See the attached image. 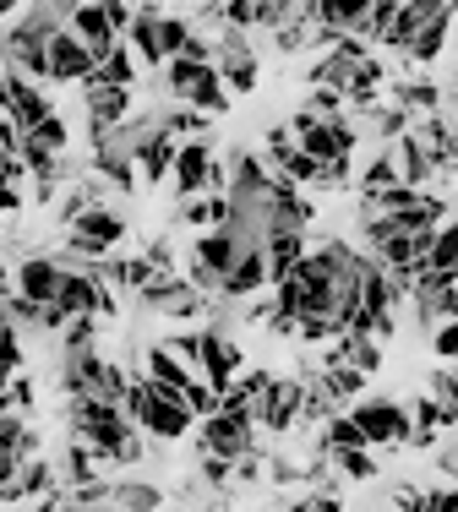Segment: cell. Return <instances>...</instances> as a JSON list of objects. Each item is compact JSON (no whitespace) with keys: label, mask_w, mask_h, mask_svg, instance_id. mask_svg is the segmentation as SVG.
<instances>
[{"label":"cell","mask_w":458,"mask_h":512,"mask_svg":"<svg viewBox=\"0 0 458 512\" xmlns=\"http://www.w3.org/2000/svg\"><path fill=\"white\" fill-rule=\"evenodd\" d=\"M66 420H71V436L88 442L104 463H142V436H137V425L126 420V409H120V404L71 398Z\"/></svg>","instance_id":"cell-1"},{"label":"cell","mask_w":458,"mask_h":512,"mask_svg":"<svg viewBox=\"0 0 458 512\" xmlns=\"http://www.w3.org/2000/svg\"><path fill=\"white\" fill-rule=\"evenodd\" d=\"M126 420L137 425L142 436H153V442H180V436L197 431V414L186 409V398L180 393H164V387H153L148 376H137L126 393Z\"/></svg>","instance_id":"cell-2"},{"label":"cell","mask_w":458,"mask_h":512,"mask_svg":"<svg viewBox=\"0 0 458 512\" xmlns=\"http://www.w3.org/2000/svg\"><path fill=\"white\" fill-rule=\"evenodd\" d=\"M197 447L202 458H251L257 453V414L251 409H219L213 420H197Z\"/></svg>","instance_id":"cell-3"},{"label":"cell","mask_w":458,"mask_h":512,"mask_svg":"<svg viewBox=\"0 0 458 512\" xmlns=\"http://www.w3.org/2000/svg\"><path fill=\"white\" fill-rule=\"evenodd\" d=\"M289 137H295L300 153L322 169L355 158V126H349V120H317V115H306V109H295V115H289Z\"/></svg>","instance_id":"cell-4"},{"label":"cell","mask_w":458,"mask_h":512,"mask_svg":"<svg viewBox=\"0 0 458 512\" xmlns=\"http://www.w3.org/2000/svg\"><path fill=\"white\" fill-rule=\"evenodd\" d=\"M349 420L360 425L371 453H377V447H409V436H415L409 404H399V398H360V404L349 409Z\"/></svg>","instance_id":"cell-5"},{"label":"cell","mask_w":458,"mask_h":512,"mask_svg":"<svg viewBox=\"0 0 458 512\" xmlns=\"http://www.w3.org/2000/svg\"><path fill=\"white\" fill-rule=\"evenodd\" d=\"M60 311L77 322V316H115V289L104 284L93 267H71L66 262V278H60Z\"/></svg>","instance_id":"cell-6"},{"label":"cell","mask_w":458,"mask_h":512,"mask_svg":"<svg viewBox=\"0 0 458 512\" xmlns=\"http://www.w3.org/2000/svg\"><path fill=\"white\" fill-rule=\"evenodd\" d=\"M137 300H142L148 311L170 316V322H197V316H208V295H197L186 273H159Z\"/></svg>","instance_id":"cell-7"},{"label":"cell","mask_w":458,"mask_h":512,"mask_svg":"<svg viewBox=\"0 0 458 512\" xmlns=\"http://www.w3.org/2000/svg\"><path fill=\"white\" fill-rule=\"evenodd\" d=\"M0 115H6L22 137H28L33 126H44V120L55 115V104L39 93V82L17 77V71H0Z\"/></svg>","instance_id":"cell-8"},{"label":"cell","mask_w":458,"mask_h":512,"mask_svg":"<svg viewBox=\"0 0 458 512\" xmlns=\"http://www.w3.org/2000/svg\"><path fill=\"white\" fill-rule=\"evenodd\" d=\"M213 71L224 77L229 99H240V93H257L262 66H257V50H251L246 33H229V28L219 33V55H213Z\"/></svg>","instance_id":"cell-9"},{"label":"cell","mask_w":458,"mask_h":512,"mask_svg":"<svg viewBox=\"0 0 458 512\" xmlns=\"http://www.w3.org/2000/svg\"><path fill=\"white\" fill-rule=\"evenodd\" d=\"M240 365H246V355H240V344L224 333V327H202V360H197V376L213 387V393H229L240 376Z\"/></svg>","instance_id":"cell-10"},{"label":"cell","mask_w":458,"mask_h":512,"mask_svg":"<svg viewBox=\"0 0 458 512\" xmlns=\"http://www.w3.org/2000/svg\"><path fill=\"white\" fill-rule=\"evenodd\" d=\"M300 409H306V382H300V376H273V387L257 404V431H273V436L295 431Z\"/></svg>","instance_id":"cell-11"},{"label":"cell","mask_w":458,"mask_h":512,"mask_svg":"<svg viewBox=\"0 0 458 512\" xmlns=\"http://www.w3.org/2000/svg\"><path fill=\"white\" fill-rule=\"evenodd\" d=\"M0 60H6V71H17V77H28V82L50 77V44H44L39 33H28L22 22H11V28L0 33Z\"/></svg>","instance_id":"cell-12"},{"label":"cell","mask_w":458,"mask_h":512,"mask_svg":"<svg viewBox=\"0 0 458 512\" xmlns=\"http://www.w3.org/2000/svg\"><path fill=\"white\" fill-rule=\"evenodd\" d=\"M453 17H458V6H448V0H426V22H420V33H415V44H409L404 60H415V66H437L442 50H448Z\"/></svg>","instance_id":"cell-13"},{"label":"cell","mask_w":458,"mask_h":512,"mask_svg":"<svg viewBox=\"0 0 458 512\" xmlns=\"http://www.w3.org/2000/svg\"><path fill=\"white\" fill-rule=\"evenodd\" d=\"M60 278H66V262H60V256H22L17 262V295L33 300V306H55Z\"/></svg>","instance_id":"cell-14"},{"label":"cell","mask_w":458,"mask_h":512,"mask_svg":"<svg viewBox=\"0 0 458 512\" xmlns=\"http://www.w3.org/2000/svg\"><path fill=\"white\" fill-rule=\"evenodd\" d=\"M88 93V131H93V148L110 142L120 126L131 120V88H82Z\"/></svg>","instance_id":"cell-15"},{"label":"cell","mask_w":458,"mask_h":512,"mask_svg":"<svg viewBox=\"0 0 458 512\" xmlns=\"http://www.w3.org/2000/svg\"><path fill=\"white\" fill-rule=\"evenodd\" d=\"M66 28L77 33L82 50H88L93 60H110L115 44H126V39L110 28V6H71V22H66Z\"/></svg>","instance_id":"cell-16"},{"label":"cell","mask_w":458,"mask_h":512,"mask_svg":"<svg viewBox=\"0 0 458 512\" xmlns=\"http://www.w3.org/2000/svg\"><path fill=\"white\" fill-rule=\"evenodd\" d=\"M93 71H99V60L82 50L77 33H71V28L55 33V39H50V82H82V88H88Z\"/></svg>","instance_id":"cell-17"},{"label":"cell","mask_w":458,"mask_h":512,"mask_svg":"<svg viewBox=\"0 0 458 512\" xmlns=\"http://www.w3.org/2000/svg\"><path fill=\"white\" fill-rule=\"evenodd\" d=\"M93 175L104 180V186H115V191H142V180H137V164H131V148H126V137H115L110 142H99V148H93Z\"/></svg>","instance_id":"cell-18"},{"label":"cell","mask_w":458,"mask_h":512,"mask_svg":"<svg viewBox=\"0 0 458 512\" xmlns=\"http://www.w3.org/2000/svg\"><path fill=\"white\" fill-rule=\"evenodd\" d=\"M268 284V251H240V262L229 267V278L219 284V300H257Z\"/></svg>","instance_id":"cell-19"},{"label":"cell","mask_w":458,"mask_h":512,"mask_svg":"<svg viewBox=\"0 0 458 512\" xmlns=\"http://www.w3.org/2000/svg\"><path fill=\"white\" fill-rule=\"evenodd\" d=\"M142 376H148L153 387H164V393H180V398H186V387L197 382V371L180 365L164 344H148V355H142Z\"/></svg>","instance_id":"cell-20"},{"label":"cell","mask_w":458,"mask_h":512,"mask_svg":"<svg viewBox=\"0 0 458 512\" xmlns=\"http://www.w3.org/2000/svg\"><path fill=\"white\" fill-rule=\"evenodd\" d=\"M393 164H399V180L404 186H415V191H426L431 186V175H437V164H431V153H426V142L415 137V131H404L399 142H393Z\"/></svg>","instance_id":"cell-21"},{"label":"cell","mask_w":458,"mask_h":512,"mask_svg":"<svg viewBox=\"0 0 458 512\" xmlns=\"http://www.w3.org/2000/svg\"><path fill=\"white\" fill-rule=\"evenodd\" d=\"M126 50L142 60L148 71H164V50H159V6H137V22L126 33Z\"/></svg>","instance_id":"cell-22"},{"label":"cell","mask_w":458,"mask_h":512,"mask_svg":"<svg viewBox=\"0 0 458 512\" xmlns=\"http://www.w3.org/2000/svg\"><path fill=\"white\" fill-rule=\"evenodd\" d=\"M110 512H164V491L153 480H110Z\"/></svg>","instance_id":"cell-23"},{"label":"cell","mask_w":458,"mask_h":512,"mask_svg":"<svg viewBox=\"0 0 458 512\" xmlns=\"http://www.w3.org/2000/svg\"><path fill=\"white\" fill-rule=\"evenodd\" d=\"M93 273H99L104 284H115V289H131V295H142V289L159 278L148 262H142V256H110V262H99Z\"/></svg>","instance_id":"cell-24"},{"label":"cell","mask_w":458,"mask_h":512,"mask_svg":"<svg viewBox=\"0 0 458 512\" xmlns=\"http://www.w3.org/2000/svg\"><path fill=\"white\" fill-rule=\"evenodd\" d=\"M44 496H55V463L22 458V474H17V485H11L6 502H44Z\"/></svg>","instance_id":"cell-25"},{"label":"cell","mask_w":458,"mask_h":512,"mask_svg":"<svg viewBox=\"0 0 458 512\" xmlns=\"http://www.w3.org/2000/svg\"><path fill=\"white\" fill-rule=\"evenodd\" d=\"M393 104L399 109H409V115H442V88L431 77H404L399 88H393Z\"/></svg>","instance_id":"cell-26"},{"label":"cell","mask_w":458,"mask_h":512,"mask_svg":"<svg viewBox=\"0 0 458 512\" xmlns=\"http://www.w3.org/2000/svg\"><path fill=\"white\" fill-rule=\"evenodd\" d=\"M262 251H268V284H284V278L306 262V235H273Z\"/></svg>","instance_id":"cell-27"},{"label":"cell","mask_w":458,"mask_h":512,"mask_svg":"<svg viewBox=\"0 0 458 512\" xmlns=\"http://www.w3.org/2000/svg\"><path fill=\"white\" fill-rule=\"evenodd\" d=\"M60 463H66L60 474H66L71 491H82V485H99V480H104V474H99V463H104V458L93 453L88 442H77V436H71V447H66V458H60Z\"/></svg>","instance_id":"cell-28"},{"label":"cell","mask_w":458,"mask_h":512,"mask_svg":"<svg viewBox=\"0 0 458 512\" xmlns=\"http://www.w3.org/2000/svg\"><path fill=\"white\" fill-rule=\"evenodd\" d=\"M311 376H317V387L333 398V404H344V398L360 404V393H366V376H360L355 365H322V371H311Z\"/></svg>","instance_id":"cell-29"},{"label":"cell","mask_w":458,"mask_h":512,"mask_svg":"<svg viewBox=\"0 0 458 512\" xmlns=\"http://www.w3.org/2000/svg\"><path fill=\"white\" fill-rule=\"evenodd\" d=\"M415 273H458V218H448V224L431 235V251Z\"/></svg>","instance_id":"cell-30"},{"label":"cell","mask_w":458,"mask_h":512,"mask_svg":"<svg viewBox=\"0 0 458 512\" xmlns=\"http://www.w3.org/2000/svg\"><path fill=\"white\" fill-rule=\"evenodd\" d=\"M191 109H197V115H229V104H235V99H229V88H224V77H219V71H202V77H197V88H191V99H186Z\"/></svg>","instance_id":"cell-31"},{"label":"cell","mask_w":458,"mask_h":512,"mask_svg":"<svg viewBox=\"0 0 458 512\" xmlns=\"http://www.w3.org/2000/svg\"><path fill=\"white\" fill-rule=\"evenodd\" d=\"M180 224H191L197 235L224 229L229 224V202L224 197H191V202H180Z\"/></svg>","instance_id":"cell-32"},{"label":"cell","mask_w":458,"mask_h":512,"mask_svg":"<svg viewBox=\"0 0 458 512\" xmlns=\"http://www.w3.org/2000/svg\"><path fill=\"white\" fill-rule=\"evenodd\" d=\"M137 82V55L126 50V44H115L110 60H99V71H93L88 88H131Z\"/></svg>","instance_id":"cell-33"},{"label":"cell","mask_w":458,"mask_h":512,"mask_svg":"<svg viewBox=\"0 0 458 512\" xmlns=\"http://www.w3.org/2000/svg\"><path fill=\"white\" fill-rule=\"evenodd\" d=\"M426 398H431V404H437V414H442V431H453V425H458V376H453V365L431 371Z\"/></svg>","instance_id":"cell-34"},{"label":"cell","mask_w":458,"mask_h":512,"mask_svg":"<svg viewBox=\"0 0 458 512\" xmlns=\"http://www.w3.org/2000/svg\"><path fill=\"white\" fill-rule=\"evenodd\" d=\"M393 186H404V180H399V164H393L388 148L360 164V197H377V191H393Z\"/></svg>","instance_id":"cell-35"},{"label":"cell","mask_w":458,"mask_h":512,"mask_svg":"<svg viewBox=\"0 0 458 512\" xmlns=\"http://www.w3.org/2000/svg\"><path fill=\"white\" fill-rule=\"evenodd\" d=\"M420 22H426V0H420V6H399V17H393L388 33H382V44H388L393 55H409V44H415Z\"/></svg>","instance_id":"cell-36"},{"label":"cell","mask_w":458,"mask_h":512,"mask_svg":"<svg viewBox=\"0 0 458 512\" xmlns=\"http://www.w3.org/2000/svg\"><path fill=\"white\" fill-rule=\"evenodd\" d=\"M366 126L377 131L382 142H399L409 126H415V115H409V109H399V104H371L366 109Z\"/></svg>","instance_id":"cell-37"},{"label":"cell","mask_w":458,"mask_h":512,"mask_svg":"<svg viewBox=\"0 0 458 512\" xmlns=\"http://www.w3.org/2000/svg\"><path fill=\"white\" fill-rule=\"evenodd\" d=\"M159 126L170 131L175 142H202V137H208L213 120H208V115H197L191 104H180V109H170V115H159Z\"/></svg>","instance_id":"cell-38"},{"label":"cell","mask_w":458,"mask_h":512,"mask_svg":"<svg viewBox=\"0 0 458 512\" xmlns=\"http://www.w3.org/2000/svg\"><path fill=\"white\" fill-rule=\"evenodd\" d=\"M349 447H366V436H360V425L339 409L328 425H322V453L333 458V453H349Z\"/></svg>","instance_id":"cell-39"},{"label":"cell","mask_w":458,"mask_h":512,"mask_svg":"<svg viewBox=\"0 0 458 512\" xmlns=\"http://www.w3.org/2000/svg\"><path fill=\"white\" fill-rule=\"evenodd\" d=\"M191 22L186 17H175V11H159V50H164V66H170V60L186 50V39H191Z\"/></svg>","instance_id":"cell-40"},{"label":"cell","mask_w":458,"mask_h":512,"mask_svg":"<svg viewBox=\"0 0 458 512\" xmlns=\"http://www.w3.org/2000/svg\"><path fill=\"white\" fill-rule=\"evenodd\" d=\"M22 142H28V148H39V153H55V158H60V153H66V142H71V126H66L60 115H50L44 126H33Z\"/></svg>","instance_id":"cell-41"},{"label":"cell","mask_w":458,"mask_h":512,"mask_svg":"<svg viewBox=\"0 0 458 512\" xmlns=\"http://www.w3.org/2000/svg\"><path fill=\"white\" fill-rule=\"evenodd\" d=\"M202 71H208V66H191V60H170V66H164V93L186 104V99H191V88H197V77H202Z\"/></svg>","instance_id":"cell-42"},{"label":"cell","mask_w":458,"mask_h":512,"mask_svg":"<svg viewBox=\"0 0 458 512\" xmlns=\"http://www.w3.org/2000/svg\"><path fill=\"white\" fill-rule=\"evenodd\" d=\"M328 463L344 474V480H377V458H371V447H349V453H333Z\"/></svg>","instance_id":"cell-43"},{"label":"cell","mask_w":458,"mask_h":512,"mask_svg":"<svg viewBox=\"0 0 458 512\" xmlns=\"http://www.w3.org/2000/svg\"><path fill=\"white\" fill-rule=\"evenodd\" d=\"M22 360H28V349H22V327L0 322V371L22 376Z\"/></svg>","instance_id":"cell-44"},{"label":"cell","mask_w":458,"mask_h":512,"mask_svg":"<svg viewBox=\"0 0 458 512\" xmlns=\"http://www.w3.org/2000/svg\"><path fill=\"white\" fill-rule=\"evenodd\" d=\"M66 349H99V316H77V322H66L60 355H66Z\"/></svg>","instance_id":"cell-45"},{"label":"cell","mask_w":458,"mask_h":512,"mask_svg":"<svg viewBox=\"0 0 458 512\" xmlns=\"http://www.w3.org/2000/svg\"><path fill=\"white\" fill-rule=\"evenodd\" d=\"M186 409L197 414V420H213V414L224 409V398H219V393H213V387H208V382H202V376H197V382L186 387Z\"/></svg>","instance_id":"cell-46"},{"label":"cell","mask_w":458,"mask_h":512,"mask_svg":"<svg viewBox=\"0 0 458 512\" xmlns=\"http://www.w3.org/2000/svg\"><path fill=\"white\" fill-rule=\"evenodd\" d=\"M344 93H333V88H311V99H306V115H317V120H344Z\"/></svg>","instance_id":"cell-47"},{"label":"cell","mask_w":458,"mask_h":512,"mask_svg":"<svg viewBox=\"0 0 458 512\" xmlns=\"http://www.w3.org/2000/svg\"><path fill=\"white\" fill-rule=\"evenodd\" d=\"M22 442H28V420H22V414H6V420H0V458H22Z\"/></svg>","instance_id":"cell-48"},{"label":"cell","mask_w":458,"mask_h":512,"mask_svg":"<svg viewBox=\"0 0 458 512\" xmlns=\"http://www.w3.org/2000/svg\"><path fill=\"white\" fill-rule=\"evenodd\" d=\"M431 355L458 365V322H437V327H431Z\"/></svg>","instance_id":"cell-49"},{"label":"cell","mask_w":458,"mask_h":512,"mask_svg":"<svg viewBox=\"0 0 458 512\" xmlns=\"http://www.w3.org/2000/svg\"><path fill=\"white\" fill-rule=\"evenodd\" d=\"M295 338H300V344H333V338H339V327H333L328 316H300Z\"/></svg>","instance_id":"cell-50"},{"label":"cell","mask_w":458,"mask_h":512,"mask_svg":"<svg viewBox=\"0 0 458 512\" xmlns=\"http://www.w3.org/2000/svg\"><path fill=\"white\" fill-rule=\"evenodd\" d=\"M164 349H170L180 365H191V371H197V360H202V333H175V338H164Z\"/></svg>","instance_id":"cell-51"},{"label":"cell","mask_w":458,"mask_h":512,"mask_svg":"<svg viewBox=\"0 0 458 512\" xmlns=\"http://www.w3.org/2000/svg\"><path fill=\"white\" fill-rule=\"evenodd\" d=\"M142 262H148L153 273H175V246H170V240H148V251H142Z\"/></svg>","instance_id":"cell-52"},{"label":"cell","mask_w":458,"mask_h":512,"mask_svg":"<svg viewBox=\"0 0 458 512\" xmlns=\"http://www.w3.org/2000/svg\"><path fill=\"white\" fill-rule=\"evenodd\" d=\"M197 474H202V485H229V480H235V463H229V458H202Z\"/></svg>","instance_id":"cell-53"},{"label":"cell","mask_w":458,"mask_h":512,"mask_svg":"<svg viewBox=\"0 0 458 512\" xmlns=\"http://www.w3.org/2000/svg\"><path fill=\"white\" fill-rule=\"evenodd\" d=\"M268 480L273 485H300V480H306V469H300V463H289V458H268Z\"/></svg>","instance_id":"cell-54"},{"label":"cell","mask_w":458,"mask_h":512,"mask_svg":"<svg viewBox=\"0 0 458 512\" xmlns=\"http://www.w3.org/2000/svg\"><path fill=\"white\" fill-rule=\"evenodd\" d=\"M11 414H28L33 409V382H28V376H11Z\"/></svg>","instance_id":"cell-55"},{"label":"cell","mask_w":458,"mask_h":512,"mask_svg":"<svg viewBox=\"0 0 458 512\" xmlns=\"http://www.w3.org/2000/svg\"><path fill=\"white\" fill-rule=\"evenodd\" d=\"M0 153H6V158H17V153H22V131L11 126L6 115H0Z\"/></svg>","instance_id":"cell-56"},{"label":"cell","mask_w":458,"mask_h":512,"mask_svg":"<svg viewBox=\"0 0 458 512\" xmlns=\"http://www.w3.org/2000/svg\"><path fill=\"white\" fill-rule=\"evenodd\" d=\"M0 164H6V158H0ZM17 207H22V191L11 186L6 175H0V218H6V213H17Z\"/></svg>","instance_id":"cell-57"},{"label":"cell","mask_w":458,"mask_h":512,"mask_svg":"<svg viewBox=\"0 0 458 512\" xmlns=\"http://www.w3.org/2000/svg\"><path fill=\"white\" fill-rule=\"evenodd\" d=\"M262 474H268V469H262V458H257V453H251V458H240V463H235V480H240V485H251V480H262Z\"/></svg>","instance_id":"cell-58"},{"label":"cell","mask_w":458,"mask_h":512,"mask_svg":"<svg viewBox=\"0 0 458 512\" xmlns=\"http://www.w3.org/2000/svg\"><path fill=\"white\" fill-rule=\"evenodd\" d=\"M431 512H458V485L453 491H431Z\"/></svg>","instance_id":"cell-59"},{"label":"cell","mask_w":458,"mask_h":512,"mask_svg":"<svg viewBox=\"0 0 458 512\" xmlns=\"http://www.w3.org/2000/svg\"><path fill=\"white\" fill-rule=\"evenodd\" d=\"M11 371H0V420H6V414H11Z\"/></svg>","instance_id":"cell-60"},{"label":"cell","mask_w":458,"mask_h":512,"mask_svg":"<svg viewBox=\"0 0 458 512\" xmlns=\"http://www.w3.org/2000/svg\"><path fill=\"white\" fill-rule=\"evenodd\" d=\"M448 104H453V115H448V120H453V126H458V88H453V99H448Z\"/></svg>","instance_id":"cell-61"}]
</instances>
